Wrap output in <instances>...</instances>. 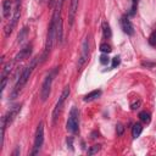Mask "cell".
I'll list each match as a JSON object with an SVG mask.
<instances>
[{
    "label": "cell",
    "mask_w": 156,
    "mask_h": 156,
    "mask_svg": "<svg viewBox=\"0 0 156 156\" xmlns=\"http://www.w3.org/2000/svg\"><path fill=\"white\" fill-rule=\"evenodd\" d=\"M63 1L57 0L50 24L48 27V34H46V41H45V49H44V54L41 56V61H45V58L48 57V55L51 52L55 41L57 40V26H58V21L61 18V9H62Z\"/></svg>",
    "instance_id": "cell-1"
},
{
    "label": "cell",
    "mask_w": 156,
    "mask_h": 156,
    "mask_svg": "<svg viewBox=\"0 0 156 156\" xmlns=\"http://www.w3.org/2000/svg\"><path fill=\"white\" fill-rule=\"evenodd\" d=\"M37 63H38V57H34V58H32L30 63H29L28 66H26V67L21 71L20 76L17 77V80H16V84H15V89H13L12 95H11L12 99H13V98L21 91V89L26 85V83L28 82V79H29V77H30V74H32L34 67L37 66Z\"/></svg>",
    "instance_id": "cell-2"
},
{
    "label": "cell",
    "mask_w": 156,
    "mask_h": 156,
    "mask_svg": "<svg viewBox=\"0 0 156 156\" xmlns=\"http://www.w3.org/2000/svg\"><path fill=\"white\" fill-rule=\"evenodd\" d=\"M43 143H44V123L40 122L37 127V130H35V136H34V145H33V150L30 152L32 156H35L39 154L41 146H43Z\"/></svg>",
    "instance_id": "cell-3"
},
{
    "label": "cell",
    "mask_w": 156,
    "mask_h": 156,
    "mask_svg": "<svg viewBox=\"0 0 156 156\" xmlns=\"http://www.w3.org/2000/svg\"><path fill=\"white\" fill-rule=\"evenodd\" d=\"M57 68L54 71V72H50L45 76V79L41 84V89H40V100L43 102H45L50 95V90H51V84H52V79H54V76L56 73Z\"/></svg>",
    "instance_id": "cell-4"
},
{
    "label": "cell",
    "mask_w": 156,
    "mask_h": 156,
    "mask_svg": "<svg viewBox=\"0 0 156 156\" xmlns=\"http://www.w3.org/2000/svg\"><path fill=\"white\" fill-rule=\"evenodd\" d=\"M69 93H71L69 85H66L65 89H63V91H62V94L60 95V98H58V100H57L55 107H54V111H52V122H54V123L56 122L58 115L61 113V111H62V108H63V105H65V101H66V99L69 96Z\"/></svg>",
    "instance_id": "cell-5"
},
{
    "label": "cell",
    "mask_w": 156,
    "mask_h": 156,
    "mask_svg": "<svg viewBox=\"0 0 156 156\" xmlns=\"http://www.w3.org/2000/svg\"><path fill=\"white\" fill-rule=\"evenodd\" d=\"M78 124H79V111L77 107H72L69 111V116H68V121L66 124V129L74 134L78 132Z\"/></svg>",
    "instance_id": "cell-6"
},
{
    "label": "cell",
    "mask_w": 156,
    "mask_h": 156,
    "mask_svg": "<svg viewBox=\"0 0 156 156\" xmlns=\"http://www.w3.org/2000/svg\"><path fill=\"white\" fill-rule=\"evenodd\" d=\"M88 57H89V38L87 37L83 40L82 49H80V55H79V58H78V63H77V69L78 71H80L82 67L87 63Z\"/></svg>",
    "instance_id": "cell-7"
},
{
    "label": "cell",
    "mask_w": 156,
    "mask_h": 156,
    "mask_svg": "<svg viewBox=\"0 0 156 156\" xmlns=\"http://www.w3.org/2000/svg\"><path fill=\"white\" fill-rule=\"evenodd\" d=\"M21 107H22V105H15L13 107H11V108L1 117V118L5 121V124H6V126H9V124H11V123L13 122V119L16 118V116L20 113Z\"/></svg>",
    "instance_id": "cell-8"
},
{
    "label": "cell",
    "mask_w": 156,
    "mask_h": 156,
    "mask_svg": "<svg viewBox=\"0 0 156 156\" xmlns=\"http://www.w3.org/2000/svg\"><path fill=\"white\" fill-rule=\"evenodd\" d=\"M121 27L123 29V32L128 35H133L134 34V27L129 20V16L128 15H123L121 17Z\"/></svg>",
    "instance_id": "cell-9"
},
{
    "label": "cell",
    "mask_w": 156,
    "mask_h": 156,
    "mask_svg": "<svg viewBox=\"0 0 156 156\" xmlns=\"http://www.w3.org/2000/svg\"><path fill=\"white\" fill-rule=\"evenodd\" d=\"M12 66H13V62H7L2 68V72H1V91H4V89L6 87V82H7L10 72L12 69Z\"/></svg>",
    "instance_id": "cell-10"
},
{
    "label": "cell",
    "mask_w": 156,
    "mask_h": 156,
    "mask_svg": "<svg viewBox=\"0 0 156 156\" xmlns=\"http://www.w3.org/2000/svg\"><path fill=\"white\" fill-rule=\"evenodd\" d=\"M78 2L79 0H71V5H69V10H68V22L69 26H73L76 15H77V10H78Z\"/></svg>",
    "instance_id": "cell-11"
},
{
    "label": "cell",
    "mask_w": 156,
    "mask_h": 156,
    "mask_svg": "<svg viewBox=\"0 0 156 156\" xmlns=\"http://www.w3.org/2000/svg\"><path fill=\"white\" fill-rule=\"evenodd\" d=\"M30 52H32V45L24 46V48L21 49L20 52L15 56V61H21V60H24V58L29 57V56H30Z\"/></svg>",
    "instance_id": "cell-12"
},
{
    "label": "cell",
    "mask_w": 156,
    "mask_h": 156,
    "mask_svg": "<svg viewBox=\"0 0 156 156\" xmlns=\"http://www.w3.org/2000/svg\"><path fill=\"white\" fill-rule=\"evenodd\" d=\"M11 10H12V1L11 0H4L2 1V16L5 18L10 17Z\"/></svg>",
    "instance_id": "cell-13"
},
{
    "label": "cell",
    "mask_w": 156,
    "mask_h": 156,
    "mask_svg": "<svg viewBox=\"0 0 156 156\" xmlns=\"http://www.w3.org/2000/svg\"><path fill=\"white\" fill-rule=\"evenodd\" d=\"M143 132V124L141 123H134L132 127V136L133 139H136Z\"/></svg>",
    "instance_id": "cell-14"
},
{
    "label": "cell",
    "mask_w": 156,
    "mask_h": 156,
    "mask_svg": "<svg viewBox=\"0 0 156 156\" xmlns=\"http://www.w3.org/2000/svg\"><path fill=\"white\" fill-rule=\"evenodd\" d=\"M101 95V90H93V91H90L89 94H87L85 96H84V101L85 102H88V101H93V100H95L96 98H99Z\"/></svg>",
    "instance_id": "cell-15"
},
{
    "label": "cell",
    "mask_w": 156,
    "mask_h": 156,
    "mask_svg": "<svg viewBox=\"0 0 156 156\" xmlns=\"http://www.w3.org/2000/svg\"><path fill=\"white\" fill-rule=\"evenodd\" d=\"M102 35H104V38L105 39H110L111 38V35H112V32H111V27H110V24L105 21V22H102Z\"/></svg>",
    "instance_id": "cell-16"
},
{
    "label": "cell",
    "mask_w": 156,
    "mask_h": 156,
    "mask_svg": "<svg viewBox=\"0 0 156 156\" xmlns=\"http://www.w3.org/2000/svg\"><path fill=\"white\" fill-rule=\"evenodd\" d=\"M27 35H28V28L27 27H23L21 30H20V33H18V35H17V43H23L24 41V39L27 38Z\"/></svg>",
    "instance_id": "cell-17"
},
{
    "label": "cell",
    "mask_w": 156,
    "mask_h": 156,
    "mask_svg": "<svg viewBox=\"0 0 156 156\" xmlns=\"http://www.w3.org/2000/svg\"><path fill=\"white\" fill-rule=\"evenodd\" d=\"M139 118H140V121H141L143 123L147 124V123H150V121H151V115H150V112H147V111H141V112L139 113Z\"/></svg>",
    "instance_id": "cell-18"
},
{
    "label": "cell",
    "mask_w": 156,
    "mask_h": 156,
    "mask_svg": "<svg viewBox=\"0 0 156 156\" xmlns=\"http://www.w3.org/2000/svg\"><path fill=\"white\" fill-rule=\"evenodd\" d=\"M138 1L139 0H132V6H130V10L128 12V16H134L135 15L136 9H138Z\"/></svg>",
    "instance_id": "cell-19"
},
{
    "label": "cell",
    "mask_w": 156,
    "mask_h": 156,
    "mask_svg": "<svg viewBox=\"0 0 156 156\" xmlns=\"http://www.w3.org/2000/svg\"><path fill=\"white\" fill-rule=\"evenodd\" d=\"M57 41L62 43V20L60 18L58 26H57Z\"/></svg>",
    "instance_id": "cell-20"
},
{
    "label": "cell",
    "mask_w": 156,
    "mask_h": 156,
    "mask_svg": "<svg viewBox=\"0 0 156 156\" xmlns=\"http://www.w3.org/2000/svg\"><path fill=\"white\" fill-rule=\"evenodd\" d=\"M111 46L107 44V43H102L101 45H100V51L101 52H104V54H108V52H111Z\"/></svg>",
    "instance_id": "cell-21"
},
{
    "label": "cell",
    "mask_w": 156,
    "mask_h": 156,
    "mask_svg": "<svg viewBox=\"0 0 156 156\" xmlns=\"http://www.w3.org/2000/svg\"><path fill=\"white\" fill-rule=\"evenodd\" d=\"M100 149H101V146L98 144V145H93L89 150H88V155H94V154H98L99 151H100Z\"/></svg>",
    "instance_id": "cell-22"
},
{
    "label": "cell",
    "mask_w": 156,
    "mask_h": 156,
    "mask_svg": "<svg viewBox=\"0 0 156 156\" xmlns=\"http://www.w3.org/2000/svg\"><path fill=\"white\" fill-rule=\"evenodd\" d=\"M149 44L152 45V46H156V29L152 30V33L150 34V37H149Z\"/></svg>",
    "instance_id": "cell-23"
},
{
    "label": "cell",
    "mask_w": 156,
    "mask_h": 156,
    "mask_svg": "<svg viewBox=\"0 0 156 156\" xmlns=\"http://www.w3.org/2000/svg\"><path fill=\"white\" fill-rule=\"evenodd\" d=\"M108 62H110V58H108L107 54H104V55L100 56V63L101 65H107Z\"/></svg>",
    "instance_id": "cell-24"
},
{
    "label": "cell",
    "mask_w": 156,
    "mask_h": 156,
    "mask_svg": "<svg viewBox=\"0 0 156 156\" xmlns=\"http://www.w3.org/2000/svg\"><path fill=\"white\" fill-rule=\"evenodd\" d=\"M141 66L146 67V68H152L156 66V62H150V61H143L141 62Z\"/></svg>",
    "instance_id": "cell-25"
},
{
    "label": "cell",
    "mask_w": 156,
    "mask_h": 156,
    "mask_svg": "<svg viewBox=\"0 0 156 156\" xmlns=\"http://www.w3.org/2000/svg\"><path fill=\"white\" fill-rule=\"evenodd\" d=\"M123 132H124V127H123L121 123H118V124L116 126V133H117V135H122Z\"/></svg>",
    "instance_id": "cell-26"
},
{
    "label": "cell",
    "mask_w": 156,
    "mask_h": 156,
    "mask_svg": "<svg viewBox=\"0 0 156 156\" xmlns=\"http://www.w3.org/2000/svg\"><path fill=\"white\" fill-rule=\"evenodd\" d=\"M119 63H121V58H119V56H116V57L112 58V68H116Z\"/></svg>",
    "instance_id": "cell-27"
},
{
    "label": "cell",
    "mask_w": 156,
    "mask_h": 156,
    "mask_svg": "<svg viewBox=\"0 0 156 156\" xmlns=\"http://www.w3.org/2000/svg\"><path fill=\"white\" fill-rule=\"evenodd\" d=\"M140 104H141V101L138 100V101H135V102H133V104L130 105V108H132V110H136V108L140 106Z\"/></svg>",
    "instance_id": "cell-28"
},
{
    "label": "cell",
    "mask_w": 156,
    "mask_h": 156,
    "mask_svg": "<svg viewBox=\"0 0 156 156\" xmlns=\"http://www.w3.org/2000/svg\"><path fill=\"white\" fill-rule=\"evenodd\" d=\"M67 145H68V147L71 150H73V138L72 136H68L67 138Z\"/></svg>",
    "instance_id": "cell-29"
},
{
    "label": "cell",
    "mask_w": 156,
    "mask_h": 156,
    "mask_svg": "<svg viewBox=\"0 0 156 156\" xmlns=\"http://www.w3.org/2000/svg\"><path fill=\"white\" fill-rule=\"evenodd\" d=\"M15 1V7H21V0H13Z\"/></svg>",
    "instance_id": "cell-30"
},
{
    "label": "cell",
    "mask_w": 156,
    "mask_h": 156,
    "mask_svg": "<svg viewBox=\"0 0 156 156\" xmlns=\"http://www.w3.org/2000/svg\"><path fill=\"white\" fill-rule=\"evenodd\" d=\"M54 2H55V0H50V2H49V5H50V6H51V5H52V4H54Z\"/></svg>",
    "instance_id": "cell-31"
},
{
    "label": "cell",
    "mask_w": 156,
    "mask_h": 156,
    "mask_svg": "<svg viewBox=\"0 0 156 156\" xmlns=\"http://www.w3.org/2000/svg\"><path fill=\"white\" fill-rule=\"evenodd\" d=\"M40 1H41V2H43V1H44V0H40Z\"/></svg>",
    "instance_id": "cell-32"
},
{
    "label": "cell",
    "mask_w": 156,
    "mask_h": 156,
    "mask_svg": "<svg viewBox=\"0 0 156 156\" xmlns=\"http://www.w3.org/2000/svg\"><path fill=\"white\" fill-rule=\"evenodd\" d=\"M61 1H65V0H61Z\"/></svg>",
    "instance_id": "cell-33"
}]
</instances>
